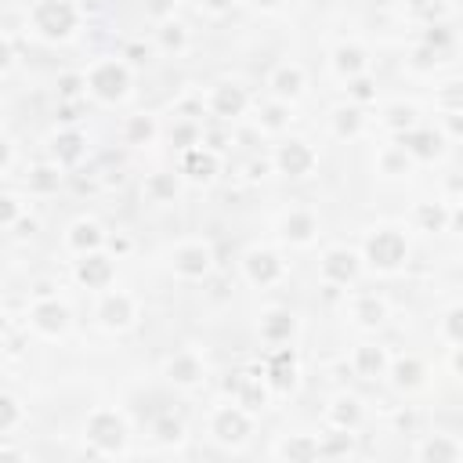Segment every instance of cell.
<instances>
[{
  "mask_svg": "<svg viewBox=\"0 0 463 463\" xmlns=\"http://www.w3.org/2000/svg\"><path fill=\"white\" fill-rule=\"evenodd\" d=\"M438 333H441V340L452 344V347L463 344V300H452V304L441 311V318H438Z\"/></svg>",
  "mask_w": 463,
  "mask_h": 463,
  "instance_id": "cell-49",
  "label": "cell"
},
{
  "mask_svg": "<svg viewBox=\"0 0 463 463\" xmlns=\"http://www.w3.org/2000/svg\"><path fill=\"white\" fill-rule=\"evenodd\" d=\"M412 228L416 232H423V235H441V232H449V221H452V206L449 203H441V199H420L416 206H412Z\"/></svg>",
  "mask_w": 463,
  "mask_h": 463,
  "instance_id": "cell-38",
  "label": "cell"
},
{
  "mask_svg": "<svg viewBox=\"0 0 463 463\" xmlns=\"http://www.w3.org/2000/svg\"><path fill=\"white\" fill-rule=\"evenodd\" d=\"M148 54H152V51H148V43H145V40H127V43H123V51H119V58H123L130 69H141V65L148 61Z\"/></svg>",
  "mask_w": 463,
  "mask_h": 463,
  "instance_id": "cell-53",
  "label": "cell"
},
{
  "mask_svg": "<svg viewBox=\"0 0 463 463\" xmlns=\"http://www.w3.org/2000/svg\"><path fill=\"white\" fill-rule=\"evenodd\" d=\"M116 257L109 250H94V253H80L72 260V282L80 289H90V293H105L112 289L116 282Z\"/></svg>",
  "mask_w": 463,
  "mask_h": 463,
  "instance_id": "cell-15",
  "label": "cell"
},
{
  "mask_svg": "<svg viewBox=\"0 0 463 463\" xmlns=\"http://www.w3.org/2000/svg\"><path fill=\"white\" fill-rule=\"evenodd\" d=\"M25 420H29V412H25L22 398H18V394L7 387V391L0 394V434H4V438H11V434H14V430L25 423Z\"/></svg>",
  "mask_w": 463,
  "mask_h": 463,
  "instance_id": "cell-47",
  "label": "cell"
},
{
  "mask_svg": "<svg viewBox=\"0 0 463 463\" xmlns=\"http://www.w3.org/2000/svg\"><path fill=\"white\" fill-rule=\"evenodd\" d=\"M347 456H358V434L329 427L322 434V459H347Z\"/></svg>",
  "mask_w": 463,
  "mask_h": 463,
  "instance_id": "cell-44",
  "label": "cell"
},
{
  "mask_svg": "<svg viewBox=\"0 0 463 463\" xmlns=\"http://www.w3.org/2000/svg\"><path fill=\"white\" fill-rule=\"evenodd\" d=\"M177 4H181V0H141V11H145V18H152V22H170V18L177 14Z\"/></svg>",
  "mask_w": 463,
  "mask_h": 463,
  "instance_id": "cell-52",
  "label": "cell"
},
{
  "mask_svg": "<svg viewBox=\"0 0 463 463\" xmlns=\"http://www.w3.org/2000/svg\"><path fill=\"white\" fill-rule=\"evenodd\" d=\"M90 152V137L83 127H61L47 141V159H54L61 170H76Z\"/></svg>",
  "mask_w": 463,
  "mask_h": 463,
  "instance_id": "cell-22",
  "label": "cell"
},
{
  "mask_svg": "<svg viewBox=\"0 0 463 463\" xmlns=\"http://www.w3.org/2000/svg\"><path fill=\"white\" fill-rule=\"evenodd\" d=\"M449 232H459V235H463V199L452 206V221H449Z\"/></svg>",
  "mask_w": 463,
  "mask_h": 463,
  "instance_id": "cell-59",
  "label": "cell"
},
{
  "mask_svg": "<svg viewBox=\"0 0 463 463\" xmlns=\"http://www.w3.org/2000/svg\"><path fill=\"white\" fill-rule=\"evenodd\" d=\"M380 123H383V130H391V134H405V130H412V127H420L423 123V116H420V105L416 101H405V98H394V101H387L383 109H380Z\"/></svg>",
  "mask_w": 463,
  "mask_h": 463,
  "instance_id": "cell-41",
  "label": "cell"
},
{
  "mask_svg": "<svg viewBox=\"0 0 463 463\" xmlns=\"http://www.w3.org/2000/svg\"><path fill=\"white\" fill-rule=\"evenodd\" d=\"M438 127L449 134V141H452V137H463V112H449V116H441Z\"/></svg>",
  "mask_w": 463,
  "mask_h": 463,
  "instance_id": "cell-56",
  "label": "cell"
},
{
  "mask_svg": "<svg viewBox=\"0 0 463 463\" xmlns=\"http://www.w3.org/2000/svg\"><path fill=\"white\" fill-rule=\"evenodd\" d=\"M430 380H434V369L427 365V358H420V354H394L391 358L387 383L398 394H420L430 387Z\"/></svg>",
  "mask_w": 463,
  "mask_h": 463,
  "instance_id": "cell-18",
  "label": "cell"
},
{
  "mask_svg": "<svg viewBox=\"0 0 463 463\" xmlns=\"http://www.w3.org/2000/svg\"><path fill=\"white\" fill-rule=\"evenodd\" d=\"M365 127H369V116H365V109L354 105V101H344V105H336V109L329 112V134H333L336 141H358V137L365 134Z\"/></svg>",
  "mask_w": 463,
  "mask_h": 463,
  "instance_id": "cell-33",
  "label": "cell"
},
{
  "mask_svg": "<svg viewBox=\"0 0 463 463\" xmlns=\"http://www.w3.org/2000/svg\"><path fill=\"white\" fill-rule=\"evenodd\" d=\"M166 268L181 282H206L217 268V250L210 239H181L166 253Z\"/></svg>",
  "mask_w": 463,
  "mask_h": 463,
  "instance_id": "cell-8",
  "label": "cell"
},
{
  "mask_svg": "<svg viewBox=\"0 0 463 463\" xmlns=\"http://www.w3.org/2000/svg\"><path fill=\"white\" fill-rule=\"evenodd\" d=\"M87 94H90L87 69H65V72H58V80H54V98L58 101H83Z\"/></svg>",
  "mask_w": 463,
  "mask_h": 463,
  "instance_id": "cell-45",
  "label": "cell"
},
{
  "mask_svg": "<svg viewBox=\"0 0 463 463\" xmlns=\"http://www.w3.org/2000/svg\"><path fill=\"white\" fill-rule=\"evenodd\" d=\"M391 358H394V354H391L380 340H362V344L351 347L347 365H351V373H354L362 383H380V380H387Z\"/></svg>",
  "mask_w": 463,
  "mask_h": 463,
  "instance_id": "cell-21",
  "label": "cell"
},
{
  "mask_svg": "<svg viewBox=\"0 0 463 463\" xmlns=\"http://www.w3.org/2000/svg\"><path fill=\"white\" fill-rule=\"evenodd\" d=\"M14 65H18V40H14V33H4V40H0V72L11 76Z\"/></svg>",
  "mask_w": 463,
  "mask_h": 463,
  "instance_id": "cell-54",
  "label": "cell"
},
{
  "mask_svg": "<svg viewBox=\"0 0 463 463\" xmlns=\"http://www.w3.org/2000/svg\"><path fill=\"white\" fill-rule=\"evenodd\" d=\"M246 4H250L253 11H264V14H271V11H279L286 0H246Z\"/></svg>",
  "mask_w": 463,
  "mask_h": 463,
  "instance_id": "cell-58",
  "label": "cell"
},
{
  "mask_svg": "<svg viewBox=\"0 0 463 463\" xmlns=\"http://www.w3.org/2000/svg\"><path fill=\"white\" fill-rule=\"evenodd\" d=\"M362 268H365V260H362V250H354V246H344V242H336V246H326V250H322V257H318V279H322L329 289H344V286H354V282L362 279Z\"/></svg>",
  "mask_w": 463,
  "mask_h": 463,
  "instance_id": "cell-12",
  "label": "cell"
},
{
  "mask_svg": "<svg viewBox=\"0 0 463 463\" xmlns=\"http://www.w3.org/2000/svg\"><path fill=\"white\" fill-rule=\"evenodd\" d=\"M239 7V0H195V11L206 14V18H224Z\"/></svg>",
  "mask_w": 463,
  "mask_h": 463,
  "instance_id": "cell-55",
  "label": "cell"
},
{
  "mask_svg": "<svg viewBox=\"0 0 463 463\" xmlns=\"http://www.w3.org/2000/svg\"><path fill=\"white\" fill-rule=\"evenodd\" d=\"M221 152L217 148H210V145H195V148H188V152H181V159H177V174L188 181V184H213L217 177H221Z\"/></svg>",
  "mask_w": 463,
  "mask_h": 463,
  "instance_id": "cell-23",
  "label": "cell"
},
{
  "mask_svg": "<svg viewBox=\"0 0 463 463\" xmlns=\"http://www.w3.org/2000/svg\"><path fill=\"white\" fill-rule=\"evenodd\" d=\"M87 87H90V98L94 101H101V105H123L134 94V69L119 54H105V58L90 61Z\"/></svg>",
  "mask_w": 463,
  "mask_h": 463,
  "instance_id": "cell-4",
  "label": "cell"
},
{
  "mask_svg": "<svg viewBox=\"0 0 463 463\" xmlns=\"http://www.w3.org/2000/svg\"><path fill=\"white\" fill-rule=\"evenodd\" d=\"M409 232L398 224H373L362 235V260L376 275H398L409 264Z\"/></svg>",
  "mask_w": 463,
  "mask_h": 463,
  "instance_id": "cell-3",
  "label": "cell"
},
{
  "mask_svg": "<svg viewBox=\"0 0 463 463\" xmlns=\"http://www.w3.org/2000/svg\"><path fill=\"white\" fill-rule=\"evenodd\" d=\"M156 47H159L166 58H181V54L192 51V29H188L181 18L159 22V29H156Z\"/></svg>",
  "mask_w": 463,
  "mask_h": 463,
  "instance_id": "cell-42",
  "label": "cell"
},
{
  "mask_svg": "<svg viewBox=\"0 0 463 463\" xmlns=\"http://www.w3.org/2000/svg\"><path fill=\"white\" fill-rule=\"evenodd\" d=\"M83 445L90 456L116 459L130 452V420L116 405H94L83 420Z\"/></svg>",
  "mask_w": 463,
  "mask_h": 463,
  "instance_id": "cell-2",
  "label": "cell"
},
{
  "mask_svg": "<svg viewBox=\"0 0 463 463\" xmlns=\"http://www.w3.org/2000/svg\"><path fill=\"white\" fill-rule=\"evenodd\" d=\"M420 43H427V47H434V51H441V54H452L456 43H459V36H456V29H452L449 18H445V22H427V25L420 29Z\"/></svg>",
  "mask_w": 463,
  "mask_h": 463,
  "instance_id": "cell-48",
  "label": "cell"
},
{
  "mask_svg": "<svg viewBox=\"0 0 463 463\" xmlns=\"http://www.w3.org/2000/svg\"><path fill=\"white\" fill-rule=\"evenodd\" d=\"M347 101H354V105H373L376 101V80L365 72V76H358V80H351L347 83Z\"/></svg>",
  "mask_w": 463,
  "mask_h": 463,
  "instance_id": "cell-51",
  "label": "cell"
},
{
  "mask_svg": "<svg viewBox=\"0 0 463 463\" xmlns=\"http://www.w3.org/2000/svg\"><path fill=\"white\" fill-rule=\"evenodd\" d=\"M271 456H275V459H289V463L322 459V434H307V430L279 434V441L271 445Z\"/></svg>",
  "mask_w": 463,
  "mask_h": 463,
  "instance_id": "cell-29",
  "label": "cell"
},
{
  "mask_svg": "<svg viewBox=\"0 0 463 463\" xmlns=\"http://www.w3.org/2000/svg\"><path fill=\"white\" fill-rule=\"evenodd\" d=\"M344 315H347V322H351L354 329L376 333V329H383V326L391 322V300H387L383 293H354V297L347 300Z\"/></svg>",
  "mask_w": 463,
  "mask_h": 463,
  "instance_id": "cell-20",
  "label": "cell"
},
{
  "mask_svg": "<svg viewBox=\"0 0 463 463\" xmlns=\"http://www.w3.org/2000/svg\"><path fill=\"white\" fill-rule=\"evenodd\" d=\"M239 271L253 289H275V286H282L289 279V264H286L282 250H275L268 242L246 246L242 257H239Z\"/></svg>",
  "mask_w": 463,
  "mask_h": 463,
  "instance_id": "cell-7",
  "label": "cell"
},
{
  "mask_svg": "<svg viewBox=\"0 0 463 463\" xmlns=\"http://www.w3.org/2000/svg\"><path fill=\"white\" fill-rule=\"evenodd\" d=\"M369 61H373V58H369V47H365L362 40H340V43H333V51H329V69H333V76L344 80V83L365 76V72H369Z\"/></svg>",
  "mask_w": 463,
  "mask_h": 463,
  "instance_id": "cell-26",
  "label": "cell"
},
{
  "mask_svg": "<svg viewBox=\"0 0 463 463\" xmlns=\"http://www.w3.org/2000/svg\"><path fill=\"white\" fill-rule=\"evenodd\" d=\"M206 112L221 123H235L246 112H253V94L242 80H217L206 94Z\"/></svg>",
  "mask_w": 463,
  "mask_h": 463,
  "instance_id": "cell-14",
  "label": "cell"
},
{
  "mask_svg": "<svg viewBox=\"0 0 463 463\" xmlns=\"http://www.w3.org/2000/svg\"><path fill=\"white\" fill-rule=\"evenodd\" d=\"M307 87H311V80H307V69L300 61H279L268 72V94L279 101L297 105L300 98H307Z\"/></svg>",
  "mask_w": 463,
  "mask_h": 463,
  "instance_id": "cell-25",
  "label": "cell"
},
{
  "mask_svg": "<svg viewBox=\"0 0 463 463\" xmlns=\"http://www.w3.org/2000/svg\"><path fill=\"white\" fill-rule=\"evenodd\" d=\"M0 228L11 235V239H25L33 235V217H29V192H14V188H4L0 192Z\"/></svg>",
  "mask_w": 463,
  "mask_h": 463,
  "instance_id": "cell-28",
  "label": "cell"
},
{
  "mask_svg": "<svg viewBox=\"0 0 463 463\" xmlns=\"http://www.w3.org/2000/svg\"><path fill=\"white\" fill-rule=\"evenodd\" d=\"M159 376H163L166 387L192 394V391H203V387H206L210 365H206V354H203L199 347H177V351H170V354L163 358Z\"/></svg>",
  "mask_w": 463,
  "mask_h": 463,
  "instance_id": "cell-9",
  "label": "cell"
},
{
  "mask_svg": "<svg viewBox=\"0 0 463 463\" xmlns=\"http://www.w3.org/2000/svg\"><path fill=\"white\" fill-rule=\"evenodd\" d=\"M148 438H152L159 449H177V445L188 438V423H184L181 412L163 409V412L152 416V423H148Z\"/></svg>",
  "mask_w": 463,
  "mask_h": 463,
  "instance_id": "cell-40",
  "label": "cell"
},
{
  "mask_svg": "<svg viewBox=\"0 0 463 463\" xmlns=\"http://www.w3.org/2000/svg\"><path fill=\"white\" fill-rule=\"evenodd\" d=\"M83 18L80 0H33L25 11V29L40 43H69L80 36Z\"/></svg>",
  "mask_w": 463,
  "mask_h": 463,
  "instance_id": "cell-1",
  "label": "cell"
},
{
  "mask_svg": "<svg viewBox=\"0 0 463 463\" xmlns=\"http://www.w3.org/2000/svg\"><path fill=\"white\" fill-rule=\"evenodd\" d=\"M293 123V105L289 101H279V98H264V101H253V127L257 134H286Z\"/></svg>",
  "mask_w": 463,
  "mask_h": 463,
  "instance_id": "cell-32",
  "label": "cell"
},
{
  "mask_svg": "<svg viewBox=\"0 0 463 463\" xmlns=\"http://www.w3.org/2000/svg\"><path fill=\"white\" fill-rule=\"evenodd\" d=\"M163 141H166L177 156L188 152V148H195V145H203V119H199V116H181V112H174L170 123L163 127Z\"/></svg>",
  "mask_w": 463,
  "mask_h": 463,
  "instance_id": "cell-35",
  "label": "cell"
},
{
  "mask_svg": "<svg viewBox=\"0 0 463 463\" xmlns=\"http://www.w3.org/2000/svg\"><path fill=\"white\" fill-rule=\"evenodd\" d=\"M206 438L217 445V449H228V452H239L250 445L253 438V412L242 409L239 402H221L210 409V420H206Z\"/></svg>",
  "mask_w": 463,
  "mask_h": 463,
  "instance_id": "cell-5",
  "label": "cell"
},
{
  "mask_svg": "<svg viewBox=\"0 0 463 463\" xmlns=\"http://www.w3.org/2000/svg\"><path fill=\"white\" fill-rule=\"evenodd\" d=\"M228 391H232V402H239V405L250 409L253 416L264 412V409L271 405V398H275V391L268 387V380H264L260 369H242V373H235L232 383H228Z\"/></svg>",
  "mask_w": 463,
  "mask_h": 463,
  "instance_id": "cell-24",
  "label": "cell"
},
{
  "mask_svg": "<svg viewBox=\"0 0 463 463\" xmlns=\"http://www.w3.org/2000/svg\"><path fill=\"white\" fill-rule=\"evenodd\" d=\"M94 326L109 336H127L141 326V300L130 289H105L94 304Z\"/></svg>",
  "mask_w": 463,
  "mask_h": 463,
  "instance_id": "cell-6",
  "label": "cell"
},
{
  "mask_svg": "<svg viewBox=\"0 0 463 463\" xmlns=\"http://www.w3.org/2000/svg\"><path fill=\"white\" fill-rule=\"evenodd\" d=\"M449 369H452V376H459V380H463V344L449 351Z\"/></svg>",
  "mask_w": 463,
  "mask_h": 463,
  "instance_id": "cell-57",
  "label": "cell"
},
{
  "mask_svg": "<svg viewBox=\"0 0 463 463\" xmlns=\"http://www.w3.org/2000/svg\"><path fill=\"white\" fill-rule=\"evenodd\" d=\"M405 7H409V14L420 18L423 25L449 18V0H405Z\"/></svg>",
  "mask_w": 463,
  "mask_h": 463,
  "instance_id": "cell-50",
  "label": "cell"
},
{
  "mask_svg": "<svg viewBox=\"0 0 463 463\" xmlns=\"http://www.w3.org/2000/svg\"><path fill=\"white\" fill-rule=\"evenodd\" d=\"M326 427H340V430H358L365 423V402L354 391H333L326 398Z\"/></svg>",
  "mask_w": 463,
  "mask_h": 463,
  "instance_id": "cell-27",
  "label": "cell"
},
{
  "mask_svg": "<svg viewBox=\"0 0 463 463\" xmlns=\"http://www.w3.org/2000/svg\"><path fill=\"white\" fill-rule=\"evenodd\" d=\"M416 159L405 152V145L398 141V145H383L380 152H376V159H373V170L383 177V181H405L409 174H416Z\"/></svg>",
  "mask_w": 463,
  "mask_h": 463,
  "instance_id": "cell-36",
  "label": "cell"
},
{
  "mask_svg": "<svg viewBox=\"0 0 463 463\" xmlns=\"http://www.w3.org/2000/svg\"><path fill=\"white\" fill-rule=\"evenodd\" d=\"M271 170L286 181H307L318 170V148L307 137H282L271 152Z\"/></svg>",
  "mask_w": 463,
  "mask_h": 463,
  "instance_id": "cell-11",
  "label": "cell"
},
{
  "mask_svg": "<svg viewBox=\"0 0 463 463\" xmlns=\"http://www.w3.org/2000/svg\"><path fill=\"white\" fill-rule=\"evenodd\" d=\"M297 333H300V318L286 304H268L257 315V340L264 347H286V344L297 340Z\"/></svg>",
  "mask_w": 463,
  "mask_h": 463,
  "instance_id": "cell-17",
  "label": "cell"
},
{
  "mask_svg": "<svg viewBox=\"0 0 463 463\" xmlns=\"http://www.w3.org/2000/svg\"><path fill=\"white\" fill-rule=\"evenodd\" d=\"M119 134H123V145L127 148H152L163 137V123L152 112H130L123 119V130Z\"/></svg>",
  "mask_w": 463,
  "mask_h": 463,
  "instance_id": "cell-34",
  "label": "cell"
},
{
  "mask_svg": "<svg viewBox=\"0 0 463 463\" xmlns=\"http://www.w3.org/2000/svg\"><path fill=\"white\" fill-rule=\"evenodd\" d=\"M430 101H434V109H438L441 116H449V112H463V76H449V80H441V83L434 87Z\"/></svg>",
  "mask_w": 463,
  "mask_h": 463,
  "instance_id": "cell-46",
  "label": "cell"
},
{
  "mask_svg": "<svg viewBox=\"0 0 463 463\" xmlns=\"http://www.w3.org/2000/svg\"><path fill=\"white\" fill-rule=\"evenodd\" d=\"M318 235H322V217L311 206H289L275 217V239L282 246L307 250V246L318 242Z\"/></svg>",
  "mask_w": 463,
  "mask_h": 463,
  "instance_id": "cell-13",
  "label": "cell"
},
{
  "mask_svg": "<svg viewBox=\"0 0 463 463\" xmlns=\"http://www.w3.org/2000/svg\"><path fill=\"white\" fill-rule=\"evenodd\" d=\"M412 456L423 463H449V459H463V441L449 430H430L420 434V441L412 445Z\"/></svg>",
  "mask_w": 463,
  "mask_h": 463,
  "instance_id": "cell-31",
  "label": "cell"
},
{
  "mask_svg": "<svg viewBox=\"0 0 463 463\" xmlns=\"http://www.w3.org/2000/svg\"><path fill=\"white\" fill-rule=\"evenodd\" d=\"M398 141L405 145V152L416 163H441L449 156V134L441 127H434V123H420V127L405 130Z\"/></svg>",
  "mask_w": 463,
  "mask_h": 463,
  "instance_id": "cell-19",
  "label": "cell"
},
{
  "mask_svg": "<svg viewBox=\"0 0 463 463\" xmlns=\"http://www.w3.org/2000/svg\"><path fill=\"white\" fill-rule=\"evenodd\" d=\"M449 61V54H441V51H434V47H427V43H412V51L405 54V69L412 72V76H434L441 65Z\"/></svg>",
  "mask_w": 463,
  "mask_h": 463,
  "instance_id": "cell-43",
  "label": "cell"
},
{
  "mask_svg": "<svg viewBox=\"0 0 463 463\" xmlns=\"http://www.w3.org/2000/svg\"><path fill=\"white\" fill-rule=\"evenodd\" d=\"M65 250L72 257L105 250V224L98 217H87V213L76 217V221H69V228H65Z\"/></svg>",
  "mask_w": 463,
  "mask_h": 463,
  "instance_id": "cell-30",
  "label": "cell"
},
{
  "mask_svg": "<svg viewBox=\"0 0 463 463\" xmlns=\"http://www.w3.org/2000/svg\"><path fill=\"white\" fill-rule=\"evenodd\" d=\"M25 326L43 340H65L76 326V315L72 304L61 297H36L25 311Z\"/></svg>",
  "mask_w": 463,
  "mask_h": 463,
  "instance_id": "cell-10",
  "label": "cell"
},
{
  "mask_svg": "<svg viewBox=\"0 0 463 463\" xmlns=\"http://www.w3.org/2000/svg\"><path fill=\"white\" fill-rule=\"evenodd\" d=\"M181 174L177 170H152L145 181H141V199L152 203V206H170L177 203L181 195Z\"/></svg>",
  "mask_w": 463,
  "mask_h": 463,
  "instance_id": "cell-37",
  "label": "cell"
},
{
  "mask_svg": "<svg viewBox=\"0 0 463 463\" xmlns=\"http://www.w3.org/2000/svg\"><path fill=\"white\" fill-rule=\"evenodd\" d=\"M61 181H65V170L54 159H43V163H29L25 166V192L29 195H40V199L58 195Z\"/></svg>",
  "mask_w": 463,
  "mask_h": 463,
  "instance_id": "cell-39",
  "label": "cell"
},
{
  "mask_svg": "<svg viewBox=\"0 0 463 463\" xmlns=\"http://www.w3.org/2000/svg\"><path fill=\"white\" fill-rule=\"evenodd\" d=\"M268 387L275 391V398H289L300 387V354L286 344V347H271L264 365H260Z\"/></svg>",
  "mask_w": 463,
  "mask_h": 463,
  "instance_id": "cell-16",
  "label": "cell"
}]
</instances>
